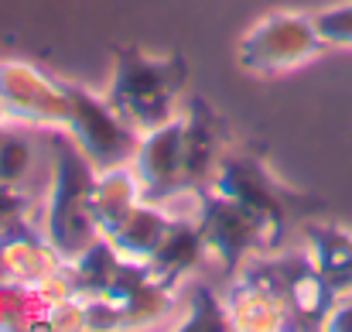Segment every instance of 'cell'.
Returning <instances> with one entry per match:
<instances>
[{
	"instance_id": "obj_16",
	"label": "cell",
	"mask_w": 352,
	"mask_h": 332,
	"mask_svg": "<svg viewBox=\"0 0 352 332\" xmlns=\"http://www.w3.org/2000/svg\"><path fill=\"white\" fill-rule=\"evenodd\" d=\"M305 253L315 264V271L325 278V284L342 295L352 291V233L336 222H305Z\"/></svg>"
},
{
	"instance_id": "obj_20",
	"label": "cell",
	"mask_w": 352,
	"mask_h": 332,
	"mask_svg": "<svg viewBox=\"0 0 352 332\" xmlns=\"http://www.w3.org/2000/svg\"><path fill=\"white\" fill-rule=\"evenodd\" d=\"M28 127H3L0 130V182L24 185L34 168V141L24 134Z\"/></svg>"
},
{
	"instance_id": "obj_11",
	"label": "cell",
	"mask_w": 352,
	"mask_h": 332,
	"mask_svg": "<svg viewBox=\"0 0 352 332\" xmlns=\"http://www.w3.org/2000/svg\"><path fill=\"white\" fill-rule=\"evenodd\" d=\"M185 120V192L209 189L223 154L230 151L226 120H219L202 100H185L182 107Z\"/></svg>"
},
{
	"instance_id": "obj_6",
	"label": "cell",
	"mask_w": 352,
	"mask_h": 332,
	"mask_svg": "<svg viewBox=\"0 0 352 332\" xmlns=\"http://www.w3.org/2000/svg\"><path fill=\"white\" fill-rule=\"evenodd\" d=\"M65 90H69V120L62 130L93 161V168L107 172L117 165H130L140 134L110 107L107 96H96L76 83H65Z\"/></svg>"
},
{
	"instance_id": "obj_17",
	"label": "cell",
	"mask_w": 352,
	"mask_h": 332,
	"mask_svg": "<svg viewBox=\"0 0 352 332\" xmlns=\"http://www.w3.org/2000/svg\"><path fill=\"white\" fill-rule=\"evenodd\" d=\"M144 199L140 185H137V175L130 165H117V168H107V172H96V182H93V216L103 236H110L120 222L130 216V209Z\"/></svg>"
},
{
	"instance_id": "obj_10",
	"label": "cell",
	"mask_w": 352,
	"mask_h": 332,
	"mask_svg": "<svg viewBox=\"0 0 352 332\" xmlns=\"http://www.w3.org/2000/svg\"><path fill=\"white\" fill-rule=\"evenodd\" d=\"M103 298L117 309L120 329H151L161 326L175 309H178V291L164 288L147 274L144 264L120 260L113 281L107 284Z\"/></svg>"
},
{
	"instance_id": "obj_12",
	"label": "cell",
	"mask_w": 352,
	"mask_h": 332,
	"mask_svg": "<svg viewBox=\"0 0 352 332\" xmlns=\"http://www.w3.org/2000/svg\"><path fill=\"white\" fill-rule=\"evenodd\" d=\"M65 260L62 253L45 240L41 229L21 226L0 240V278L17 281V284H41L55 271H62Z\"/></svg>"
},
{
	"instance_id": "obj_8",
	"label": "cell",
	"mask_w": 352,
	"mask_h": 332,
	"mask_svg": "<svg viewBox=\"0 0 352 332\" xmlns=\"http://www.w3.org/2000/svg\"><path fill=\"white\" fill-rule=\"evenodd\" d=\"M0 103L14 127L28 130H62L69 120L65 83L21 59H0Z\"/></svg>"
},
{
	"instance_id": "obj_15",
	"label": "cell",
	"mask_w": 352,
	"mask_h": 332,
	"mask_svg": "<svg viewBox=\"0 0 352 332\" xmlns=\"http://www.w3.org/2000/svg\"><path fill=\"white\" fill-rule=\"evenodd\" d=\"M175 220H178V213H175L171 206L140 199V203L130 209V216L120 222L107 240L113 243V250H117L123 260H130V264H147V260L154 257V250L161 247V240L168 236V229L175 226Z\"/></svg>"
},
{
	"instance_id": "obj_2",
	"label": "cell",
	"mask_w": 352,
	"mask_h": 332,
	"mask_svg": "<svg viewBox=\"0 0 352 332\" xmlns=\"http://www.w3.org/2000/svg\"><path fill=\"white\" fill-rule=\"evenodd\" d=\"M185 83H188V69L178 55L161 59L140 48H120L107 100L137 134H144L182 113Z\"/></svg>"
},
{
	"instance_id": "obj_24",
	"label": "cell",
	"mask_w": 352,
	"mask_h": 332,
	"mask_svg": "<svg viewBox=\"0 0 352 332\" xmlns=\"http://www.w3.org/2000/svg\"><path fill=\"white\" fill-rule=\"evenodd\" d=\"M3 127H10V120H7V110H3V103H0V130Z\"/></svg>"
},
{
	"instance_id": "obj_7",
	"label": "cell",
	"mask_w": 352,
	"mask_h": 332,
	"mask_svg": "<svg viewBox=\"0 0 352 332\" xmlns=\"http://www.w3.org/2000/svg\"><path fill=\"white\" fill-rule=\"evenodd\" d=\"M188 216L202 236L206 260L219 264V271L226 278H233L253 253H263V229H260L256 216L226 196L202 189L195 196Z\"/></svg>"
},
{
	"instance_id": "obj_9",
	"label": "cell",
	"mask_w": 352,
	"mask_h": 332,
	"mask_svg": "<svg viewBox=\"0 0 352 332\" xmlns=\"http://www.w3.org/2000/svg\"><path fill=\"white\" fill-rule=\"evenodd\" d=\"M130 168L137 175L144 199L164 203V206H171L175 199H192V192H185V120L182 113L140 134Z\"/></svg>"
},
{
	"instance_id": "obj_5",
	"label": "cell",
	"mask_w": 352,
	"mask_h": 332,
	"mask_svg": "<svg viewBox=\"0 0 352 332\" xmlns=\"http://www.w3.org/2000/svg\"><path fill=\"white\" fill-rule=\"evenodd\" d=\"M243 274L256 278L260 284H267L287 309V329H322L329 305L336 298V291L325 284V278L315 271V264L308 260V253H253L243 267ZM236 271V274H239Z\"/></svg>"
},
{
	"instance_id": "obj_23",
	"label": "cell",
	"mask_w": 352,
	"mask_h": 332,
	"mask_svg": "<svg viewBox=\"0 0 352 332\" xmlns=\"http://www.w3.org/2000/svg\"><path fill=\"white\" fill-rule=\"evenodd\" d=\"M329 332H352V291H342L332 298L329 305V315H325V326Z\"/></svg>"
},
{
	"instance_id": "obj_1",
	"label": "cell",
	"mask_w": 352,
	"mask_h": 332,
	"mask_svg": "<svg viewBox=\"0 0 352 332\" xmlns=\"http://www.w3.org/2000/svg\"><path fill=\"white\" fill-rule=\"evenodd\" d=\"M48 147H52V172H48V192L41 206V233L69 264L103 236L93 216L96 168L65 130H55Z\"/></svg>"
},
{
	"instance_id": "obj_3",
	"label": "cell",
	"mask_w": 352,
	"mask_h": 332,
	"mask_svg": "<svg viewBox=\"0 0 352 332\" xmlns=\"http://www.w3.org/2000/svg\"><path fill=\"white\" fill-rule=\"evenodd\" d=\"M209 192L226 196L239 203L246 213H253L260 229H263V253H274L284 247L291 216L301 206V196L291 192L270 168L263 158L250 154V151H236L230 147L209 182Z\"/></svg>"
},
{
	"instance_id": "obj_14",
	"label": "cell",
	"mask_w": 352,
	"mask_h": 332,
	"mask_svg": "<svg viewBox=\"0 0 352 332\" xmlns=\"http://www.w3.org/2000/svg\"><path fill=\"white\" fill-rule=\"evenodd\" d=\"M226 312H230V326L239 332H277L287 329V309L284 302L260 284L250 274H233V284L226 288Z\"/></svg>"
},
{
	"instance_id": "obj_4",
	"label": "cell",
	"mask_w": 352,
	"mask_h": 332,
	"mask_svg": "<svg viewBox=\"0 0 352 332\" xmlns=\"http://www.w3.org/2000/svg\"><path fill=\"white\" fill-rule=\"evenodd\" d=\"M325 52V41L315 28L311 14L274 10L260 17L236 45V62L253 76H280L291 72L315 55Z\"/></svg>"
},
{
	"instance_id": "obj_18",
	"label": "cell",
	"mask_w": 352,
	"mask_h": 332,
	"mask_svg": "<svg viewBox=\"0 0 352 332\" xmlns=\"http://www.w3.org/2000/svg\"><path fill=\"white\" fill-rule=\"evenodd\" d=\"M52 302L34 284H17L0 278V332L48 329Z\"/></svg>"
},
{
	"instance_id": "obj_21",
	"label": "cell",
	"mask_w": 352,
	"mask_h": 332,
	"mask_svg": "<svg viewBox=\"0 0 352 332\" xmlns=\"http://www.w3.org/2000/svg\"><path fill=\"white\" fill-rule=\"evenodd\" d=\"M315 17V28L325 41V48H352V0L322 7Z\"/></svg>"
},
{
	"instance_id": "obj_13",
	"label": "cell",
	"mask_w": 352,
	"mask_h": 332,
	"mask_svg": "<svg viewBox=\"0 0 352 332\" xmlns=\"http://www.w3.org/2000/svg\"><path fill=\"white\" fill-rule=\"evenodd\" d=\"M202 260H206V247H202V236H199L195 222H192V216H178L175 226L168 229V236L161 240V247L154 250V257L144 267L154 281L178 291L192 281V274Z\"/></svg>"
},
{
	"instance_id": "obj_22",
	"label": "cell",
	"mask_w": 352,
	"mask_h": 332,
	"mask_svg": "<svg viewBox=\"0 0 352 332\" xmlns=\"http://www.w3.org/2000/svg\"><path fill=\"white\" fill-rule=\"evenodd\" d=\"M28 222H31V196L24 192V185L0 182V240Z\"/></svg>"
},
{
	"instance_id": "obj_19",
	"label": "cell",
	"mask_w": 352,
	"mask_h": 332,
	"mask_svg": "<svg viewBox=\"0 0 352 332\" xmlns=\"http://www.w3.org/2000/svg\"><path fill=\"white\" fill-rule=\"evenodd\" d=\"M182 329H206V332H219V329H233L230 326V312H226V298L202 284V281H188L185 284V309H182Z\"/></svg>"
}]
</instances>
